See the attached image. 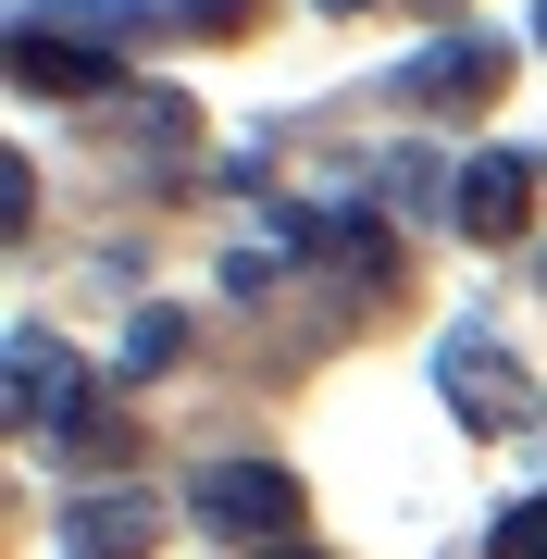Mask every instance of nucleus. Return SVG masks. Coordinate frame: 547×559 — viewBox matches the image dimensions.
<instances>
[{
    "mask_svg": "<svg viewBox=\"0 0 547 559\" xmlns=\"http://www.w3.org/2000/svg\"><path fill=\"white\" fill-rule=\"evenodd\" d=\"M436 385H448V411L486 423V436H523V423H535V385L510 373V348L486 336V323H461V336L436 348Z\"/></svg>",
    "mask_w": 547,
    "mask_h": 559,
    "instance_id": "nucleus-1",
    "label": "nucleus"
},
{
    "mask_svg": "<svg viewBox=\"0 0 547 559\" xmlns=\"http://www.w3.org/2000/svg\"><path fill=\"white\" fill-rule=\"evenodd\" d=\"M187 510L224 522V535H286V522H299V485H286L274 460H200V473H187Z\"/></svg>",
    "mask_w": 547,
    "mask_h": 559,
    "instance_id": "nucleus-2",
    "label": "nucleus"
},
{
    "mask_svg": "<svg viewBox=\"0 0 547 559\" xmlns=\"http://www.w3.org/2000/svg\"><path fill=\"white\" fill-rule=\"evenodd\" d=\"M448 212H461L473 249H510V237L535 224V162H523V150H473L461 187H448Z\"/></svg>",
    "mask_w": 547,
    "mask_h": 559,
    "instance_id": "nucleus-3",
    "label": "nucleus"
},
{
    "mask_svg": "<svg viewBox=\"0 0 547 559\" xmlns=\"http://www.w3.org/2000/svg\"><path fill=\"white\" fill-rule=\"evenodd\" d=\"M498 75H510L498 38H436V50L399 75V100H411V112H461V100H498Z\"/></svg>",
    "mask_w": 547,
    "mask_h": 559,
    "instance_id": "nucleus-4",
    "label": "nucleus"
},
{
    "mask_svg": "<svg viewBox=\"0 0 547 559\" xmlns=\"http://www.w3.org/2000/svg\"><path fill=\"white\" fill-rule=\"evenodd\" d=\"M150 535H163V510H150V498H75L62 559H150Z\"/></svg>",
    "mask_w": 547,
    "mask_h": 559,
    "instance_id": "nucleus-5",
    "label": "nucleus"
},
{
    "mask_svg": "<svg viewBox=\"0 0 547 559\" xmlns=\"http://www.w3.org/2000/svg\"><path fill=\"white\" fill-rule=\"evenodd\" d=\"M50 399H62V348L38 336V323H25V336H13V423H38Z\"/></svg>",
    "mask_w": 547,
    "mask_h": 559,
    "instance_id": "nucleus-6",
    "label": "nucleus"
},
{
    "mask_svg": "<svg viewBox=\"0 0 547 559\" xmlns=\"http://www.w3.org/2000/svg\"><path fill=\"white\" fill-rule=\"evenodd\" d=\"M486 559H547V498H523V510H498V535H486Z\"/></svg>",
    "mask_w": 547,
    "mask_h": 559,
    "instance_id": "nucleus-7",
    "label": "nucleus"
},
{
    "mask_svg": "<svg viewBox=\"0 0 547 559\" xmlns=\"http://www.w3.org/2000/svg\"><path fill=\"white\" fill-rule=\"evenodd\" d=\"M175 348H187V323H175V311H138V336H124V373H163Z\"/></svg>",
    "mask_w": 547,
    "mask_h": 559,
    "instance_id": "nucleus-8",
    "label": "nucleus"
},
{
    "mask_svg": "<svg viewBox=\"0 0 547 559\" xmlns=\"http://www.w3.org/2000/svg\"><path fill=\"white\" fill-rule=\"evenodd\" d=\"M324 13H361V0H324Z\"/></svg>",
    "mask_w": 547,
    "mask_h": 559,
    "instance_id": "nucleus-9",
    "label": "nucleus"
},
{
    "mask_svg": "<svg viewBox=\"0 0 547 559\" xmlns=\"http://www.w3.org/2000/svg\"><path fill=\"white\" fill-rule=\"evenodd\" d=\"M535 38H547V0H535Z\"/></svg>",
    "mask_w": 547,
    "mask_h": 559,
    "instance_id": "nucleus-10",
    "label": "nucleus"
}]
</instances>
